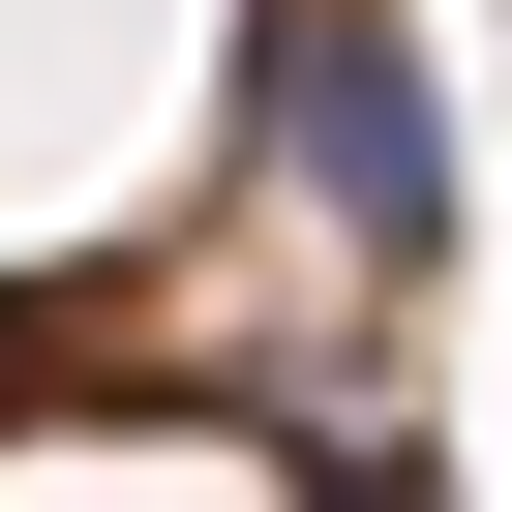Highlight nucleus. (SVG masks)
<instances>
[{
  "mask_svg": "<svg viewBox=\"0 0 512 512\" xmlns=\"http://www.w3.org/2000/svg\"><path fill=\"white\" fill-rule=\"evenodd\" d=\"M302 151H332V211L392 241V272H422V241H452V151H422V61L362 31V0H302Z\"/></svg>",
  "mask_w": 512,
  "mask_h": 512,
  "instance_id": "1",
  "label": "nucleus"
}]
</instances>
